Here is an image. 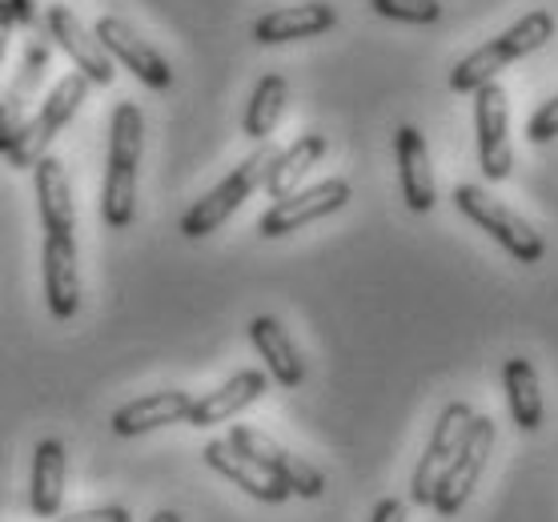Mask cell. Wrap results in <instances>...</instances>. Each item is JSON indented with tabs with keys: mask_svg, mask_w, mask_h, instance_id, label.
<instances>
[{
	"mask_svg": "<svg viewBox=\"0 0 558 522\" xmlns=\"http://www.w3.org/2000/svg\"><path fill=\"white\" fill-rule=\"evenodd\" d=\"M141 149H145V117L133 101H121L109 121V166L101 185V217L109 230H129L137 217Z\"/></svg>",
	"mask_w": 558,
	"mask_h": 522,
	"instance_id": "obj_1",
	"label": "cell"
},
{
	"mask_svg": "<svg viewBox=\"0 0 558 522\" xmlns=\"http://www.w3.org/2000/svg\"><path fill=\"white\" fill-rule=\"evenodd\" d=\"M550 37H555V16L546 13V9H534V13H526L522 21H514L502 37L486 40L483 49L466 52V57L450 69V89L454 93H478L483 85L498 81V73H502L507 64L538 52Z\"/></svg>",
	"mask_w": 558,
	"mask_h": 522,
	"instance_id": "obj_2",
	"label": "cell"
},
{
	"mask_svg": "<svg viewBox=\"0 0 558 522\" xmlns=\"http://www.w3.org/2000/svg\"><path fill=\"white\" fill-rule=\"evenodd\" d=\"M274 154H278L274 145H257L242 166L233 169V173H226V181H217L202 202H193L190 209H185V217H181V233H185L190 242H197V238H209V233L221 230L229 217L250 202V193L266 181V169H269V161H274Z\"/></svg>",
	"mask_w": 558,
	"mask_h": 522,
	"instance_id": "obj_3",
	"label": "cell"
},
{
	"mask_svg": "<svg viewBox=\"0 0 558 522\" xmlns=\"http://www.w3.org/2000/svg\"><path fill=\"white\" fill-rule=\"evenodd\" d=\"M454 205H458V214L470 217L478 230L490 233L514 262H522V266H538V262L546 257L543 233H534V226L526 221V217H519L510 205L490 197L483 185H458Z\"/></svg>",
	"mask_w": 558,
	"mask_h": 522,
	"instance_id": "obj_4",
	"label": "cell"
},
{
	"mask_svg": "<svg viewBox=\"0 0 558 522\" xmlns=\"http://www.w3.org/2000/svg\"><path fill=\"white\" fill-rule=\"evenodd\" d=\"M89 89L93 85L81 77V73H64V77L52 85V93L37 109V117L21 125V133H16L13 145H9V154H4L9 161H13V169L37 166L40 157H45V149H49V141L57 137V133H61V129L76 117V109L85 105Z\"/></svg>",
	"mask_w": 558,
	"mask_h": 522,
	"instance_id": "obj_5",
	"label": "cell"
},
{
	"mask_svg": "<svg viewBox=\"0 0 558 522\" xmlns=\"http://www.w3.org/2000/svg\"><path fill=\"white\" fill-rule=\"evenodd\" d=\"M490 450H495V418L474 414L466 434H462V446L454 450L446 474L438 478V486H434L430 507L438 510L442 519H450V514H458V510L466 507V498L474 495V486H478L486 462H490Z\"/></svg>",
	"mask_w": 558,
	"mask_h": 522,
	"instance_id": "obj_6",
	"label": "cell"
},
{
	"mask_svg": "<svg viewBox=\"0 0 558 522\" xmlns=\"http://www.w3.org/2000/svg\"><path fill=\"white\" fill-rule=\"evenodd\" d=\"M238 454H245V459H254L262 471H269L274 478H278L290 495L298 498H322L326 495V474L317 471V466H310L305 459H298V454H290L281 442H274L269 434L254 430V426H233L226 438Z\"/></svg>",
	"mask_w": 558,
	"mask_h": 522,
	"instance_id": "obj_7",
	"label": "cell"
},
{
	"mask_svg": "<svg viewBox=\"0 0 558 522\" xmlns=\"http://www.w3.org/2000/svg\"><path fill=\"white\" fill-rule=\"evenodd\" d=\"M350 197H354V190H350V181L345 178L317 181V185H310V190H298V193H290V197H281V202L269 205L266 214H262V221H257V233H262V238H286V233H298V230H305V226L322 221V217L345 209Z\"/></svg>",
	"mask_w": 558,
	"mask_h": 522,
	"instance_id": "obj_8",
	"label": "cell"
},
{
	"mask_svg": "<svg viewBox=\"0 0 558 522\" xmlns=\"http://www.w3.org/2000/svg\"><path fill=\"white\" fill-rule=\"evenodd\" d=\"M474 133H478V166L483 178L507 181L514 154H510V101L507 89L490 81L474 93Z\"/></svg>",
	"mask_w": 558,
	"mask_h": 522,
	"instance_id": "obj_9",
	"label": "cell"
},
{
	"mask_svg": "<svg viewBox=\"0 0 558 522\" xmlns=\"http://www.w3.org/2000/svg\"><path fill=\"white\" fill-rule=\"evenodd\" d=\"M93 37L109 52V61L125 64L141 85H149V89H157V93L173 85V69H169V61L161 57V49H153L149 40L141 37L137 28H129L121 16H101L97 28H93Z\"/></svg>",
	"mask_w": 558,
	"mask_h": 522,
	"instance_id": "obj_10",
	"label": "cell"
},
{
	"mask_svg": "<svg viewBox=\"0 0 558 522\" xmlns=\"http://www.w3.org/2000/svg\"><path fill=\"white\" fill-rule=\"evenodd\" d=\"M470 418H474V410H470L466 402H450V406L438 414V422H434V430H430V442H426L418 466H414V478H410V498H414L418 507H430L434 486H438V478L446 474L454 450L462 446V434H466Z\"/></svg>",
	"mask_w": 558,
	"mask_h": 522,
	"instance_id": "obj_11",
	"label": "cell"
},
{
	"mask_svg": "<svg viewBox=\"0 0 558 522\" xmlns=\"http://www.w3.org/2000/svg\"><path fill=\"white\" fill-rule=\"evenodd\" d=\"M45 25H49V37L57 40V49L76 64V73L89 81V85H97V89L113 85L117 64L109 61V52L97 45V37H93L89 28L76 21L73 9L49 4V9H45Z\"/></svg>",
	"mask_w": 558,
	"mask_h": 522,
	"instance_id": "obj_12",
	"label": "cell"
},
{
	"mask_svg": "<svg viewBox=\"0 0 558 522\" xmlns=\"http://www.w3.org/2000/svg\"><path fill=\"white\" fill-rule=\"evenodd\" d=\"M40 269H45V302L57 321L76 318L81 309V269H76L73 238H49L40 245Z\"/></svg>",
	"mask_w": 558,
	"mask_h": 522,
	"instance_id": "obj_13",
	"label": "cell"
},
{
	"mask_svg": "<svg viewBox=\"0 0 558 522\" xmlns=\"http://www.w3.org/2000/svg\"><path fill=\"white\" fill-rule=\"evenodd\" d=\"M393 154H398L402 202H407L414 214H430L434 205H438V185H434L430 149H426L422 129H414V125L398 129V133H393Z\"/></svg>",
	"mask_w": 558,
	"mask_h": 522,
	"instance_id": "obj_14",
	"label": "cell"
},
{
	"mask_svg": "<svg viewBox=\"0 0 558 522\" xmlns=\"http://www.w3.org/2000/svg\"><path fill=\"white\" fill-rule=\"evenodd\" d=\"M338 25V9L326 0H305V4H290V9H269L266 16L254 21V40L257 45H290V40H310L322 37Z\"/></svg>",
	"mask_w": 558,
	"mask_h": 522,
	"instance_id": "obj_15",
	"label": "cell"
},
{
	"mask_svg": "<svg viewBox=\"0 0 558 522\" xmlns=\"http://www.w3.org/2000/svg\"><path fill=\"white\" fill-rule=\"evenodd\" d=\"M202 459L209 471H217L226 483H233L238 490H245L250 498H257V502H269V507H278V502H286L290 498V490L274 478L269 471H262L254 459H245V454H238L233 446L226 442V438H217V442H205Z\"/></svg>",
	"mask_w": 558,
	"mask_h": 522,
	"instance_id": "obj_16",
	"label": "cell"
},
{
	"mask_svg": "<svg viewBox=\"0 0 558 522\" xmlns=\"http://www.w3.org/2000/svg\"><path fill=\"white\" fill-rule=\"evenodd\" d=\"M33 185H37V205H40V226L49 238H73L76 230V205H73V185L69 173L57 157H40L33 166Z\"/></svg>",
	"mask_w": 558,
	"mask_h": 522,
	"instance_id": "obj_17",
	"label": "cell"
},
{
	"mask_svg": "<svg viewBox=\"0 0 558 522\" xmlns=\"http://www.w3.org/2000/svg\"><path fill=\"white\" fill-rule=\"evenodd\" d=\"M269 390V374L262 369H238L226 386H217L214 394H202L193 398V410H190V426H217V422L226 418H238L245 406H254L257 398Z\"/></svg>",
	"mask_w": 558,
	"mask_h": 522,
	"instance_id": "obj_18",
	"label": "cell"
},
{
	"mask_svg": "<svg viewBox=\"0 0 558 522\" xmlns=\"http://www.w3.org/2000/svg\"><path fill=\"white\" fill-rule=\"evenodd\" d=\"M193 410V394L185 390H157V394L133 398L113 414V434L117 438H137V434H149L157 426H173V422H185Z\"/></svg>",
	"mask_w": 558,
	"mask_h": 522,
	"instance_id": "obj_19",
	"label": "cell"
},
{
	"mask_svg": "<svg viewBox=\"0 0 558 522\" xmlns=\"http://www.w3.org/2000/svg\"><path fill=\"white\" fill-rule=\"evenodd\" d=\"M250 342H254V350L262 354V362H266V369H269V378L278 386L293 390V386L305 383V362H302V354H298V345H293L290 330H286L278 318L262 314V318L250 321Z\"/></svg>",
	"mask_w": 558,
	"mask_h": 522,
	"instance_id": "obj_20",
	"label": "cell"
},
{
	"mask_svg": "<svg viewBox=\"0 0 558 522\" xmlns=\"http://www.w3.org/2000/svg\"><path fill=\"white\" fill-rule=\"evenodd\" d=\"M64 442L40 438L33 450V478H28V507L40 519H61L64 502Z\"/></svg>",
	"mask_w": 558,
	"mask_h": 522,
	"instance_id": "obj_21",
	"label": "cell"
},
{
	"mask_svg": "<svg viewBox=\"0 0 558 522\" xmlns=\"http://www.w3.org/2000/svg\"><path fill=\"white\" fill-rule=\"evenodd\" d=\"M502 386H507L510 418L522 434L543 430V386H538V369L526 357H507L502 362Z\"/></svg>",
	"mask_w": 558,
	"mask_h": 522,
	"instance_id": "obj_22",
	"label": "cell"
},
{
	"mask_svg": "<svg viewBox=\"0 0 558 522\" xmlns=\"http://www.w3.org/2000/svg\"><path fill=\"white\" fill-rule=\"evenodd\" d=\"M326 149H330V141L322 137V133H305V137H298L290 145V149H281V154H274V161H269L266 169V193L274 197V202H281V197H290L293 185L310 173V169L326 157Z\"/></svg>",
	"mask_w": 558,
	"mask_h": 522,
	"instance_id": "obj_23",
	"label": "cell"
},
{
	"mask_svg": "<svg viewBox=\"0 0 558 522\" xmlns=\"http://www.w3.org/2000/svg\"><path fill=\"white\" fill-rule=\"evenodd\" d=\"M286 101H290V81L281 77V73H266V77L257 81L254 97L245 105V137L254 141H266L274 137V129H278L281 113H286Z\"/></svg>",
	"mask_w": 558,
	"mask_h": 522,
	"instance_id": "obj_24",
	"label": "cell"
},
{
	"mask_svg": "<svg viewBox=\"0 0 558 522\" xmlns=\"http://www.w3.org/2000/svg\"><path fill=\"white\" fill-rule=\"evenodd\" d=\"M369 9L402 25H434L442 16V0H369Z\"/></svg>",
	"mask_w": 558,
	"mask_h": 522,
	"instance_id": "obj_25",
	"label": "cell"
},
{
	"mask_svg": "<svg viewBox=\"0 0 558 522\" xmlns=\"http://www.w3.org/2000/svg\"><path fill=\"white\" fill-rule=\"evenodd\" d=\"M558 137V93L550 97V101L538 105V113L526 121V141H534V145H546V141Z\"/></svg>",
	"mask_w": 558,
	"mask_h": 522,
	"instance_id": "obj_26",
	"label": "cell"
},
{
	"mask_svg": "<svg viewBox=\"0 0 558 522\" xmlns=\"http://www.w3.org/2000/svg\"><path fill=\"white\" fill-rule=\"evenodd\" d=\"M16 25H33V4L28 0H0V61H4V49H9Z\"/></svg>",
	"mask_w": 558,
	"mask_h": 522,
	"instance_id": "obj_27",
	"label": "cell"
},
{
	"mask_svg": "<svg viewBox=\"0 0 558 522\" xmlns=\"http://www.w3.org/2000/svg\"><path fill=\"white\" fill-rule=\"evenodd\" d=\"M57 522H133V510L121 507V502H109V507H93V510H76V514H64Z\"/></svg>",
	"mask_w": 558,
	"mask_h": 522,
	"instance_id": "obj_28",
	"label": "cell"
},
{
	"mask_svg": "<svg viewBox=\"0 0 558 522\" xmlns=\"http://www.w3.org/2000/svg\"><path fill=\"white\" fill-rule=\"evenodd\" d=\"M369 522H407V502H398V498H381Z\"/></svg>",
	"mask_w": 558,
	"mask_h": 522,
	"instance_id": "obj_29",
	"label": "cell"
},
{
	"mask_svg": "<svg viewBox=\"0 0 558 522\" xmlns=\"http://www.w3.org/2000/svg\"><path fill=\"white\" fill-rule=\"evenodd\" d=\"M149 522H181V514H178V510H157Z\"/></svg>",
	"mask_w": 558,
	"mask_h": 522,
	"instance_id": "obj_30",
	"label": "cell"
}]
</instances>
